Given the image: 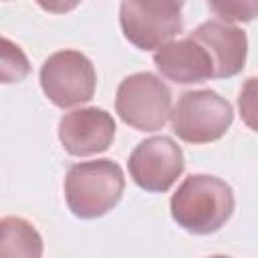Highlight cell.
<instances>
[{"instance_id":"6","label":"cell","mask_w":258,"mask_h":258,"mask_svg":"<svg viewBox=\"0 0 258 258\" xmlns=\"http://www.w3.org/2000/svg\"><path fill=\"white\" fill-rule=\"evenodd\" d=\"M40 87L46 99L58 109L89 103L95 95L97 73L93 62L79 50L52 52L40 67Z\"/></svg>"},{"instance_id":"3","label":"cell","mask_w":258,"mask_h":258,"mask_svg":"<svg viewBox=\"0 0 258 258\" xmlns=\"http://www.w3.org/2000/svg\"><path fill=\"white\" fill-rule=\"evenodd\" d=\"M169 121L173 133L181 141L202 145L218 141L228 133L234 121V111L232 105L216 91L198 89L179 95Z\"/></svg>"},{"instance_id":"11","label":"cell","mask_w":258,"mask_h":258,"mask_svg":"<svg viewBox=\"0 0 258 258\" xmlns=\"http://www.w3.org/2000/svg\"><path fill=\"white\" fill-rule=\"evenodd\" d=\"M42 254V238L36 228L16 216H6L0 222V256H32Z\"/></svg>"},{"instance_id":"1","label":"cell","mask_w":258,"mask_h":258,"mask_svg":"<svg viewBox=\"0 0 258 258\" xmlns=\"http://www.w3.org/2000/svg\"><path fill=\"white\" fill-rule=\"evenodd\" d=\"M234 191L216 175L191 173L171 196L173 222L189 234L208 236L218 232L234 214Z\"/></svg>"},{"instance_id":"9","label":"cell","mask_w":258,"mask_h":258,"mask_svg":"<svg viewBox=\"0 0 258 258\" xmlns=\"http://www.w3.org/2000/svg\"><path fill=\"white\" fill-rule=\"evenodd\" d=\"M153 62L161 77L175 85H194L216 79L210 52L194 36L165 42L155 50Z\"/></svg>"},{"instance_id":"15","label":"cell","mask_w":258,"mask_h":258,"mask_svg":"<svg viewBox=\"0 0 258 258\" xmlns=\"http://www.w3.org/2000/svg\"><path fill=\"white\" fill-rule=\"evenodd\" d=\"M34 2L50 14H67L81 4V0H34Z\"/></svg>"},{"instance_id":"4","label":"cell","mask_w":258,"mask_h":258,"mask_svg":"<svg viewBox=\"0 0 258 258\" xmlns=\"http://www.w3.org/2000/svg\"><path fill=\"white\" fill-rule=\"evenodd\" d=\"M171 91L153 73L125 77L115 95V111L121 121L137 131H157L171 117Z\"/></svg>"},{"instance_id":"5","label":"cell","mask_w":258,"mask_h":258,"mask_svg":"<svg viewBox=\"0 0 258 258\" xmlns=\"http://www.w3.org/2000/svg\"><path fill=\"white\" fill-rule=\"evenodd\" d=\"M185 0H123L119 24L123 36L139 50H157L183 28Z\"/></svg>"},{"instance_id":"10","label":"cell","mask_w":258,"mask_h":258,"mask_svg":"<svg viewBox=\"0 0 258 258\" xmlns=\"http://www.w3.org/2000/svg\"><path fill=\"white\" fill-rule=\"evenodd\" d=\"M189 36L210 52L216 79H230L242 73L248 54V38L242 28L224 20H206Z\"/></svg>"},{"instance_id":"8","label":"cell","mask_w":258,"mask_h":258,"mask_svg":"<svg viewBox=\"0 0 258 258\" xmlns=\"http://www.w3.org/2000/svg\"><path fill=\"white\" fill-rule=\"evenodd\" d=\"M115 119L99 107H85L64 113L58 121V139L67 153L89 157L103 153L115 139Z\"/></svg>"},{"instance_id":"14","label":"cell","mask_w":258,"mask_h":258,"mask_svg":"<svg viewBox=\"0 0 258 258\" xmlns=\"http://www.w3.org/2000/svg\"><path fill=\"white\" fill-rule=\"evenodd\" d=\"M238 109L242 121L258 133V77H250L244 81L238 95Z\"/></svg>"},{"instance_id":"12","label":"cell","mask_w":258,"mask_h":258,"mask_svg":"<svg viewBox=\"0 0 258 258\" xmlns=\"http://www.w3.org/2000/svg\"><path fill=\"white\" fill-rule=\"evenodd\" d=\"M210 10L224 22H252L258 18V0H208Z\"/></svg>"},{"instance_id":"13","label":"cell","mask_w":258,"mask_h":258,"mask_svg":"<svg viewBox=\"0 0 258 258\" xmlns=\"http://www.w3.org/2000/svg\"><path fill=\"white\" fill-rule=\"evenodd\" d=\"M30 73L26 54L10 38H2V83H20Z\"/></svg>"},{"instance_id":"7","label":"cell","mask_w":258,"mask_h":258,"mask_svg":"<svg viewBox=\"0 0 258 258\" xmlns=\"http://www.w3.org/2000/svg\"><path fill=\"white\" fill-rule=\"evenodd\" d=\"M183 151L165 135L141 141L129 155L127 167L131 179L145 191L163 194L183 173Z\"/></svg>"},{"instance_id":"2","label":"cell","mask_w":258,"mask_h":258,"mask_svg":"<svg viewBox=\"0 0 258 258\" xmlns=\"http://www.w3.org/2000/svg\"><path fill=\"white\" fill-rule=\"evenodd\" d=\"M123 191V169L113 159L75 163L64 177L67 206L81 220H95L109 214L121 202Z\"/></svg>"}]
</instances>
